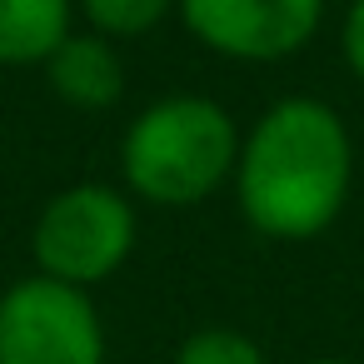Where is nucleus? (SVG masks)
I'll return each instance as SVG.
<instances>
[{
	"mask_svg": "<svg viewBox=\"0 0 364 364\" xmlns=\"http://www.w3.org/2000/svg\"><path fill=\"white\" fill-rule=\"evenodd\" d=\"M354 180V145L344 120L314 95L274 100L240 145L235 195L250 230L264 240H314L324 235Z\"/></svg>",
	"mask_w": 364,
	"mask_h": 364,
	"instance_id": "nucleus-1",
	"label": "nucleus"
},
{
	"mask_svg": "<svg viewBox=\"0 0 364 364\" xmlns=\"http://www.w3.org/2000/svg\"><path fill=\"white\" fill-rule=\"evenodd\" d=\"M175 364H269V359L250 334H240L230 324H205L180 339Z\"/></svg>",
	"mask_w": 364,
	"mask_h": 364,
	"instance_id": "nucleus-9",
	"label": "nucleus"
},
{
	"mask_svg": "<svg viewBox=\"0 0 364 364\" xmlns=\"http://www.w3.org/2000/svg\"><path fill=\"white\" fill-rule=\"evenodd\" d=\"M180 0H80V11L90 21L95 36L105 41H135V36H150Z\"/></svg>",
	"mask_w": 364,
	"mask_h": 364,
	"instance_id": "nucleus-8",
	"label": "nucleus"
},
{
	"mask_svg": "<svg viewBox=\"0 0 364 364\" xmlns=\"http://www.w3.org/2000/svg\"><path fill=\"white\" fill-rule=\"evenodd\" d=\"M0 364H105L90 289L26 274L0 294Z\"/></svg>",
	"mask_w": 364,
	"mask_h": 364,
	"instance_id": "nucleus-4",
	"label": "nucleus"
},
{
	"mask_svg": "<svg viewBox=\"0 0 364 364\" xmlns=\"http://www.w3.org/2000/svg\"><path fill=\"white\" fill-rule=\"evenodd\" d=\"M70 0H0V65H46L70 41Z\"/></svg>",
	"mask_w": 364,
	"mask_h": 364,
	"instance_id": "nucleus-7",
	"label": "nucleus"
},
{
	"mask_svg": "<svg viewBox=\"0 0 364 364\" xmlns=\"http://www.w3.org/2000/svg\"><path fill=\"white\" fill-rule=\"evenodd\" d=\"M175 11L225 60H284L314 41L324 0H180Z\"/></svg>",
	"mask_w": 364,
	"mask_h": 364,
	"instance_id": "nucleus-5",
	"label": "nucleus"
},
{
	"mask_svg": "<svg viewBox=\"0 0 364 364\" xmlns=\"http://www.w3.org/2000/svg\"><path fill=\"white\" fill-rule=\"evenodd\" d=\"M235 165H240V130L210 95L150 100L120 140L125 185L165 210L210 200L225 185V175H235Z\"/></svg>",
	"mask_w": 364,
	"mask_h": 364,
	"instance_id": "nucleus-2",
	"label": "nucleus"
},
{
	"mask_svg": "<svg viewBox=\"0 0 364 364\" xmlns=\"http://www.w3.org/2000/svg\"><path fill=\"white\" fill-rule=\"evenodd\" d=\"M339 50H344L349 75L364 80V0H349V16H344V31H339Z\"/></svg>",
	"mask_w": 364,
	"mask_h": 364,
	"instance_id": "nucleus-10",
	"label": "nucleus"
},
{
	"mask_svg": "<svg viewBox=\"0 0 364 364\" xmlns=\"http://www.w3.org/2000/svg\"><path fill=\"white\" fill-rule=\"evenodd\" d=\"M46 75H50V90L75 110H110L125 95V60L95 31L90 36L70 31V41L46 60Z\"/></svg>",
	"mask_w": 364,
	"mask_h": 364,
	"instance_id": "nucleus-6",
	"label": "nucleus"
},
{
	"mask_svg": "<svg viewBox=\"0 0 364 364\" xmlns=\"http://www.w3.org/2000/svg\"><path fill=\"white\" fill-rule=\"evenodd\" d=\"M135 250V205L110 185H65L31 230L36 274L90 289L110 279Z\"/></svg>",
	"mask_w": 364,
	"mask_h": 364,
	"instance_id": "nucleus-3",
	"label": "nucleus"
},
{
	"mask_svg": "<svg viewBox=\"0 0 364 364\" xmlns=\"http://www.w3.org/2000/svg\"><path fill=\"white\" fill-rule=\"evenodd\" d=\"M304 364H354V359H304Z\"/></svg>",
	"mask_w": 364,
	"mask_h": 364,
	"instance_id": "nucleus-11",
	"label": "nucleus"
}]
</instances>
